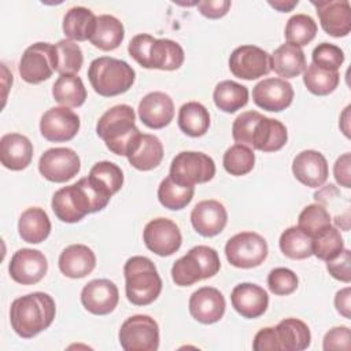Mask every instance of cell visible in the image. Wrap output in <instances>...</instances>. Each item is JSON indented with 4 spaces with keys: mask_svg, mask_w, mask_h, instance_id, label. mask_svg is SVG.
I'll list each match as a JSON object with an SVG mask.
<instances>
[{
    "mask_svg": "<svg viewBox=\"0 0 351 351\" xmlns=\"http://www.w3.org/2000/svg\"><path fill=\"white\" fill-rule=\"evenodd\" d=\"M110 199L111 196L95 186L88 177H84L75 184L58 189L52 196L51 206L60 221L74 223L90 213L103 210Z\"/></svg>",
    "mask_w": 351,
    "mask_h": 351,
    "instance_id": "cell-1",
    "label": "cell"
},
{
    "mask_svg": "<svg viewBox=\"0 0 351 351\" xmlns=\"http://www.w3.org/2000/svg\"><path fill=\"white\" fill-rule=\"evenodd\" d=\"M56 313L55 300L45 292H33L15 299L10 308V322L22 339H32L47 329Z\"/></svg>",
    "mask_w": 351,
    "mask_h": 351,
    "instance_id": "cell-2",
    "label": "cell"
},
{
    "mask_svg": "<svg viewBox=\"0 0 351 351\" xmlns=\"http://www.w3.org/2000/svg\"><path fill=\"white\" fill-rule=\"evenodd\" d=\"M134 121V110L128 104H118L99 118L96 133L112 154L128 156L141 134Z\"/></svg>",
    "mask_w": 351,
    "mask_h": 351,
    "instance_id": "cell-3",
    "label": "cell"
},
{
    "mask_svg": "<svg viewBox=\"0 0 351 351\" xmlns=\"http://www.w3.org/2000/svg\"><path fill=\"white\" fill-rule=\"evenodd\" d=\"M129 55L144 69L177 70L184 63V49L169 38H155L151 34H136L128 47Z\"/></svg>",
    "mask_w": 351,
    "mask_h": 351,
    "instance_id": "cell-4",
    "label": "cell"
},
{
    "mask_svg": "<svg viewBox=\"0 0 351 351\" xmlns=\"http://www.w3.org/2000/svg\"><path fill=\"white\" fill-rule=\"evenodd\" d=\"M125 292L132 304L147 306L159 296L162 291V278L147 256H132L123 266Z\"/></svg>",
    "mask_w": 351,
    "mask_h": 351,
    "instance_id": "cell-5",
    "label": "cell"
},
{
    "mask_svg": "<svg viewBox=\"0 0 351 351\" xmlns=\"http://www.w3.org/2000/svg\"><path fill=\"white\" fill-rule=\"evenodd\" d=\"M88 78L96 93L111 97L128 92L134 82L136 73L125 60L100 56L90 62Z\"/></svg>",
    "mask_w": 351,
    "mask_h": 351,
    "instance_id": "cell-6",
    "label": "cell"
},
{
    "mask_svg": "<svg viewBox=\"0 0 351 351\" xmlns=\"http://www.w3.org/2000/svg\"><path fill=\"white\" fill-rule=\"evenodd\" d=\"M221 269L218 252L208 245H196L177 259L171 267L176 285L189 287L200 280L215 276Z\"/></svg>",
    "mask_w": 351,
    "mask_h": 351,
    "instance_id": "cell-7",
    "label": "cell"
},
{
    "mask_svg": "<svg viewBox=\"0 0 351 351\" xmlns=\"http://www.w3.org/2000/svg\"><path fill=\"white\" fill-rule=\"evenodd\" d=\"M169 176L178 184L195 186L196 184L213 180L215 176V163L207 154L182 151L171 160Z\"/></svg>",
    "mask_w": 351,
    "mask_h": 351,
    "instance_id": "cell-8",
    "label": "cell"
},
{
    "mask_svg": "<svg viewBox=\"0 0 351 351\" xmlns=\"http://www.w3.org/2000/svg\"><path fill=\"white\" fill-rule=\"evenodd\" d=\"M118 337L125 351H156L159 347V326L149 315H132L121 325Z\"/></svg>",
    "mask_w": 351,
    "mask_h": 351,
    "instance_id": "cell-9",
    "label": "cell"
},
{
    "mask_svg": "<svg viewBox=\"0 0 351 351\" xmlns=\"http://www.w3.org/2000/svg\"><path fill=\"white\" fill-rule=\"evenodd\" d=\"M266 240L255 232H241L230 237L225 245L228 262L240 269L259 266L267 256Z\"/></svg>",
    "mask_w": 351,
    "mask_h": 351,
    "instance_id": "cell-10",
    "label": "cell"
},
{
    "mask_svg": "<svg viewBox=\"0 0 351 351\" xmlns=\"http://www.w3.org/2000/svg\"><path fill=\"white\" fill-rule=\"evenodd\" d=\"M56 67L55 44L36 43L27 47L19 60V74L27 84L48 80Z\"/></svg>",
    "mask_w": 351,
    "mask_h": 351,
    "instance_id": "cell-11",
    "label": "cell"
},
{
    "mask_svg": "<svg viewBox=\"0 0 351 351\" xmlns=\"http://www.w3.org/2000/svg\"><path fill=\"white\" fill-rule=\"evenodd\" d=\"M80 167V156L67 147L49 148L38 160L41 176L51 182H66L71 180L78 174Z\"/></svg>",
    "mask_w": 351,
    "mask_h": 351,
    "instance_id": "cell-12",
    "label": "cell"
},
{
    "mask_svg": "<svg viewBox=\"0 0 351 351\" xmlns=\"http://www.w3.org/2000/svg\"><path fill=\"white\" fill-rule=\"evenodd\" d=\"M145 247L159 256H170L177 252L182 243L180 228L167 218L151 219L143 232Z\"/></svg>",
    "mask_w": 351,
    "mask_h": 351,
    "instance_id": "cell-13",
    "label": "cell"
},
{
    "mask_svg": "<svg viewBox=\"0 0 351 351\" xmlns=\"http://www.w3.org/2000/svg\"><path fill=\"white\" fill-rule=\"evenodd\" d=\"M232 74L241 80H256L270 71V55L256 45H240L229 56Z\"/></svg>",
    "mask_w": 351,
    "mask_h": 351,
    "instance_id": "cell-14",
    "label": "cell"
},
{
    "mask_svg": "<svg viewBox=\"0 0 351 351\" xmlns=\"http://www.w3.org/2000/svg\"><path fill=\"white\" fill-rule=\"evenodd\" d=\"M80 130V117L69 107H52L40 119V132L48 141L71 140Z\"/></svg>",
    "mask_w": 351,
    "mask_h": 351,
    "instance_id": "cell-15",
    "label": "cell"
},
{
    "mask_svg": "<svg viewBox=\"0 0 351 351\" xmlns=\"http://www.w3.org/2000/svg\"><path fill=\"white\" fill-rule=\"evenodd\" d=\"M48 270V262L45 255L38 250L21 248L18 250L8 266L11 278L22 285L37 284L44 278Z\"/></svg>",
    "mask_w": 351,
    "mask_h": 351,
    "instance_id": "cell-16",
    "label": "cell"
},
{
    "mask_svg": "<svg viewBox=\"0 0 351 351\" xmlns=\"http://www.w3.org/2000/svg\"><path fill=\"white\" fill-rule=\"evenodd\" d=\"M252 100L262 110L280 112L291 106L293 88L282 78H265L254 86Z\"/></svg>",
    "mask_w": 351,
    "mask_h": 351,
    "instance_id": "cell-17",
    "label": "cell"
},
{
    "mask_svg": "<svg viewBox=\"0 0 351 351\" xmlns=\"http://www.w3.org/2000/svg\"><path fill=\"white\" fill-rule=\"evenodd\" d=\"M321 27L332 37H344L351 30V7L347 0H313Z\"/></svg>",
    "mask_w": 351,
    "mask_h": 351,
    "instance_id": "cell-18",
    "label": "cell"
},
{
    "mask_svg": "<svg viewBox=\"0 0 351 351\" xmlns=\"http://www.w3.org/2000/svg\"><path fill=\"white\" fill-rule=\"evenodd\" d=\"M119 302L117 285L107 278L89 281L81 291L82 306L95 315H106L114 311Z\"/></svg>",
    "mask_w": 351,
    "mask_h": 351,
    "instance_id": "cell-19",
    "label": "cell"
},
{
    "mask_svg": "<svg viewBox=\"0 0 351 351\" xmlns=\"http://www.w3.org/2000/svg\"><path fill=\"white\" fill-rule=\"evenodd\" d=\"M226 308L223 295L213 287H202L195 291L189 298V313L202 324L218 322Z\"/></svg>",
    "mask_w": 351,
    "mask_h": 351,
    "instance_id": "cell-20",
    "label": "cell"
},
{
    "mask_svg": "<svg viewBox=\"0 0 351 351\" xmlns=\"http://www.w3.org/2000/svg\"><path fill=\"white\" fill-rule=\"evenodd\" d=\"M292 173L295 178L306 186H321L328 176V162L325 156L314 149H304L299 152L292 162Z\"/></svg>",
    "mask_w": 351,
    "mask_h": 351,
    "instance_id": "cell-21",
    "label": "cell"
},
{
    "mask_svg": "<svg viewBox=\"0 0 351 351\" xmlns=\"http://www.w3.org/2000/svg\"><path fill=\"white\" fill-rule=\"evenodd\" d=\"M191 222L199 234L213 237L221 233L226 226L228 213L225 206L218 200H202L193 207L191 213Z\"/></svg>",
    "mask_w": 351,
    "mask_h": 351,
    "instance_id": "cell-22",
    "label": "cell"
},
{
    "mask_svg": "<svg viewBox=\"0 0 351 351\" xmlns=\"http://www.w3.org/2000/svg\"><path fill=\"white\" fill-rule=\"evenodd\" d=\"M138 117L149 129H162L173 121L174 103L165 92H149L138 103Z\"/></svg>",
    "mask_w": 351,
    "mask_h": 351,
    "instance_id": "cell-23",
    "label": "cell"
},
{
    "mask_svg": "<svg viewBox=\"0 0 351 351\" xmlns=\"http://www.w3.org/2000/svg\"><path fill=\"white\" fill-rule=\"evenodd\" d=\"M230 302L241 317L258 318L267 310L269 296L262 287L252 282H241L233 288Z\"/></svg>",
    "mask_w": 351,
    "mask_h": 351,
    "instance_id": "cell-24",
    "label": "cell"
},
{
    "mask_svg": "<svg viewBox=\"0 0 351 351\" xmlns=\"http://www.w3.org/2000/svg\"><path fill=\"white\" fill-rule=\"evenodd\" d=\"M33 158V144L19 133H7L0 138V160L10 170L26 169Z\"/></svg>",
    "mask_w": 351,
    "mask_h": 351,
    "instance_id": "cell-25",
    "label": "cell"
},
{
    "mask_svg": "<svg viewBox=\"0 0 351 351\" xmlns=\"http://www.w3.org/2000/svg\"><path fill=\"white\" fill-rule=\"evenodd\" d=\"M287 140L288 132L285 125L278 119L262 115L254 126L250 147L263 152H274L281 149Z\"/></svg>",
    "mask_w": 351,
    "mask_h": 351,
    "instance_id": "cell-26",
    "label": "cell"
},
{
    "mask_svg": "<svg viewBox=\"0 0 351 351\" xmlns=\"http://www.w3.org/2000/svg\"><path fill=\"white\" fill-rule=\"evenodd\" d=\"M58 265L66 277L82 278L95 269L96 255L85 244H71L60 252Z\"/></svg>",
    "mask_w": 351,
    "mask_h": 351,
    "instance_id": "cell-27",
    "label": "cell"
},
{
    "mask_svg": "<svg viewBox=\"0 0 351 351\" xmlns=\"http://www.w3.org/2000/svg\"><path fill=\"white\" fill-rule=\"evenodd\" d=\"M126 158L134 169L148 171L160 165L163 159V145L156 136L141 133Z\"/></svg>",
    "mask_w": 351,
    "mask_h": 351,
    "instance_id": "cell-28",
    "label": "cell"
},
{
    "mask_svg": "<svg viewBox=\"0 0 351 351\" xmlns=\"http://www.w3.org/2000/svg\"><path fill=\"white\" fill-rule=\"evenodd\" d=\"M278 351H302L311 343L308 326L298 318H285L274 326Z\"/></svg>",
    "mask_w": 351,
    "mask_h": 351,
    "instance_id": "cell-29",
    "label": "cell"
},
{
    "mask_svg": "<svg viewBox=\"0 0 351 351\" xmlns=\"http://www.w3.org/2000/svg\"><path fill=\"white\" fill-rule=\"evenodd\" d=\"M306 69V56L300 47L292 44L280 45L270 55V70L285 78H295Z\"/></svg>",
    "mask_w": 351,
    "mask_h": 351,
    "instance_id": "cell-30",
    "label": "cell"
},
{
    "mask_svg": "<svg viewBox=\"0 0 351 351\" xmlns=\"http://www.w3.org/2000/svg\"><path fill=\"white\" fill-rule=\"evenodd\" d=\"M18 232L23 241L38 244L51 233V221L48 214L40 207L25 210L18 221Z\"/></svg>",
    "mask_w": 351,
    "mask_h": 351,
    "instance_id": "cell-31",
    "label": "cell"
},
{
    "mask_svg": "<svg viewBox=\"0 0 351 351\" xmlns=\"http://www.w3.org/2000/svg\"><path fill=\"white\" fill-rule=\"evenodd\" d=\"M96 15L86 7H71L63 18V33L69 40H89L96 27Z\"/></svg>",
    "mask_w": 351,
    "mask_h": 351,
    "instance_id": "cell-32",
    "label": "cell"
},
{
    "mask_svg": "<svg viewBox=\"0 0 351 351\" xmlns=\"http://www.w3.org/2000/svg\"><path fill=\"white\" fill-rule=\"evenodd\" d=\"M125 37L122 22L108 14L96 18V27L89 41L101 51H112L118 48Z\"/></svg>",
    "mask_w": 351,
    "mask_h": 351,
    "instance_id": "cell-33",
    "label": "cell"
},
{
    "mask_svg": "<svg viewBox=\"0 0 351 351\" xmlns=\"http://www.w3.org/2000/svg\"><path fill=\"white\" fill-rule=\"evenodd\" d=\"M52 96L63 107H80L86 100V89L77 74H62L53 82Z\"/></svg>",
    "mask_w": 351,
    "mask_h": 351,
    "instance_id": "cell-34",
    "label": "cell"
},
{
    "mask_svg": "<svg viewBox=\"0 0 351 351\" xmlns=\"http://www.w3.org/2000/svg\"><path fill=\"white\" fill-rule=\"evenodd\" d=\"M178 126L191 137L206 134L210 128L208 110L199 101H188L182 104L178 111Z\"/></svg>",
    "mask_w": 351,
    "mask_h": 351,
    "instance_id": "cell-35",
    "label": "cell"
},
{
    "mask_svg": "<svg viewBox=\"0 0 351 351\" xmlns=\"http://www.w3.org/2000/svg\"><path fill=\"white\" fill-rule=\"evenodd\" d=\"M213 99L221 111L232 114L248 103V89L239 82L225 80L217 84Z\"/></svg>",
    "mask_w": 351,
    "mask_h": 351,
    "instance_id": "cell-36",
    "label": "cell"
},
{
    "mask_svg": "<svg viewBox=\"0 0 351 351\" xmlns=\"http://www.w3.org/2000/svg\"><path fill=\"white\" fill-rule=\"evenodd\" d=\"M88 178L101 192L108 196L115 195L123 184V173L121 167L110 160H101L93 165Z\"/></svg>",
    "mask_w": 351,
    "mask_h": 351,
    "instance_id": "cell-37",
    "label": "cell"
},
{
    "mask_svg": "<svg viewBox=\"0 0 351 351\" xmlns=\"http://www.w3.org/2000/svg\"><path fill=\"white\" fill-rule=\"evenodd\" d=\"M195 186L182 185L167 176L158 188V199L160 204L169 210H181L193 199Z\"/></svg>",
    "mask_w": 351,
    "mask_h": 351,
    "instance_id": "cell-38",
    "label": "cell"
},
{
    "mask_svg": "<svg viewBox=\"0 0 351 351\" xmlns=\"http://www.w3.org/2000/svg\"><path fill=\"white\" fill-rule=\"evenodd\" d=\"M303 82L313 95L326 96L337 88L340 82V74L339 71L325 70L315 66L314 63H310L304 69Z\"/></svg>",
    "mask_w": 351,
    "mask_h": 351,
    "instance_id": "cell-39",
    "label": "cell"
},
{
    "mask_svg": "<svg viewBox=\"0 0 351 351\" xmlns=\"http://www.w3.org/2000/svg\"><path fill=\"white\" fill-rule=\"evenodd\" d=\"M281 252L291 259H306L313 255L311 237L307 236L299 226L285 229L278 240Z\"/></svg>",
    "mask_w": 351,
    "mask_h": 351,
    "instance_id": "cell-40",
    "label": "cell"
},
{
    "mask_svg": "<svg viewBox=\"0 0 351 351\" xmlns=\"http://www.w3.org/2000/svg\"><path fill=\"white\" fill-rule=\"evenodd\" d=\"M56 67L55 71L62 74H77L84 63L81 47L69 38L60 40L55 44Z\"/></svg>",
    "mask_w": 351,
    "mask_h": 351,
    "instance_id": "cell-41",
    "label": "cell"
},
{
    "mask_svg": "<svg viewBox=\"0 0 351 351\" xmlns=\"http://www.w3.org/2000/svg\"><path fill=\"white\" fill-rule=\"evenodd\" d=\"M344 250V240L340 230L335 226H328L317 236L311 237V252L321 261H330Z\"/></svg>",
    "mask_w": 351,
    "mask_h": 351,
    "instance_id": "cell-42",
    "label": "cell"
},
{
    "mask_svg": "<svg viewBox=\"0 0 351 351\" xmlns=\"http://www.w3.org/2000/svg\"><path fill=\"white\" fill-rule=\"evenodd\" d=\"M317 29V23L310 15L296 14L288 19L284 34L288 44L303 47L314 40Z\"/></svg>",
    "mask_w": 351,
    "mask_h": 351,
    "instance_id": "cell-43",
    "label": "cell"
},
{
    "mask_svg": "<svg viewBox=\"0 0 351 351\" xmlns=\"http://www.w3.org/2000/svg\"><path fill=\"white\" fill-rule=\"evenodd\" d=\"M222 163L229 174L244 176L254 169L255 154L250 147L236 143L225 151Z\"/></svg>",
    "mask_w": 351,
    "mask_h": 351,
    "instance_id": "cell-44",
    "label": "cell"
},
{
    "mask_svg": "<svg viewBox=\"0 0 351 351\" xmlns=\"http://www.w3.org/2000/svg\"><path fill=\"white\" fill-rule=\"evenodd\" d=\"M330 214L328 210L319 204H308L306 206L298 218V226L310 237L317 236L319 232L330 226Z\"/></svg>",
    "mask_w": 351,
    "mask_h": 351,
    "instance_id": "cell-45",
    "label": "cell"
},
{
    "mask_svg": "<svg viewBox=\"0 0 351 351\" xmlns=\"http://www.w3.org/2000/svg\"><path fill=\"white\" fill-rule=\"evenodd\" d=\"M313 63L325 70L337 71L344 62V52L330 43H321L313 49Z\"/></svg>",
    "mask_w": 351,
    "mask_h": 351,
    "instance_id": "cell-46",
    "label": "cell"
},
{
    "mask_svg": "<svg viewBox=\"0 0 351 351\" xmlns=\"http://www.w3.org/2000/svg\"><path fill=\"white\" fill-rule=\"evenodd\" d=\"M298 276L288 267H276L267 276V285L270 292L278 296L291 295L298 288Z\"/></svg>",
    "mask_w": 351,
    "mask_h": 351,
    "instance_id": "cell-47",
    "label": "cell"
},
{
    "mask_svg": "<svg viewBox=\"0 0 351 351\" xmlns=\"http://www.w3.org/2000/svg\"><path fill=\"white\" fill-rule=\"evenodd\" d=\"M261 117H262V114L258 111H245V112H241L240 115H237V118L234 119V122L232 125L233 140L237 144L250 147L254 126L259 121Z\"/></svg>",
    "mask_w": 351,
    "mask_h": 351,
    "instance_id": "cell-48",
    "label": "cell"
},
{
    "mask_svg": "<svg viewBox=\"0 0 351 351\" xmlns=\"http://www.w3.org/2000/svg\"><path fill=\"white\" fill-rule=\"evenodd\" d=\"M350 265H351V252L350 250L344 248L336 258L326 262V269L333 278L343 282H350L351 281Z\"/></svg>",
    "mask_w": 351,
    "mask_h": 351,
    "instance_id": "cell-49",
    "label": "cell"
},
{
    "mask_svg": "<svg viewBox=\"0 0 351 351\" xmlns=\"http://www.w3.org/2000/svg\"><path fill=\"white\" fill-rule=\"evenodd\" d=\"M350 340L351 339H350V328L348 326H344V325L335 326L325 333L322 348L325 351H332V350L348 351L351 348Z\"/></svg>",
    "mask_w": 351,
    "mask_h": 351,
    "instance_id": "cell-50",
    "label": "cell"
},
{
    "mask_svg": "<svg viewBox=\"0 0 351 351\" xmlns=\"http://www.w3.org/2000/svg\"><path fill=\"white\" fill-rule=\"evenodd\" d=\"M202 15L210 19H218L228 14L232 3L229 0H204L196 3Z\"/></svg>",
    "mask_w": 351,
    "mask_h": 351,
    "instance_id": "cell-51",
    "label": "cell"
},
{
    "mask_svg": "<svg viewBox=\"0 0 351 351\" xmlns=\"http://www.w3.org/2000/svg\"><path fill=\"white\" fill-rule=\"evenodd\" d=\"M252 348L255 351H278L277 340L274 336V328H263L261 329L252 341Z\"/></svg>",
    "mask_w": 351,
    "mask_h": 351,
    "instance_id": "cell-52",
    "label": "cell"
},
{
    "mask_svg": "<svg viewBox=\"0 0 351 351\" xmlns=\"http://www.w3.org/2000/svg\"><path fill=\"white\" fill-rule=\"evenodd\" d=\"M350 165H351V156H350V152H346V154H343L341 156H339L336 159L335 166H333L335 178H336L337 184H340L344 188H350L351 186Z\"/></svg>",
    "mask_w": 351,
    "mask_h": 351,
    "instance_id": "cell-53",
    "label": "cell"
},
{
    "mask_svg": "<svg viewBox=\"0 0 351 351\" xmlns=\"http://www.w3.org/2000/svg\"><path fill=\"white\" fill-rule=\"evenodd\" d=\"M350 299H351V289L350 287H346L340 291H337L336 296H335V307L336 310L344 317V318H351V303H350Z\"/></svg>",
    "mask_w": 351,
    "mask_h": 351,
    "instance_id": "cell-54",
    "label": "cell"
},
{
    "mask_svg": "<svg viewBox=\"0 0 351 351\" xmlns=\"http://www.w3.org/2000/svg\"><path fill=\"white\" fill-rule=\"evenodd\" d=\"M269 4L276 8L280 12H288L291 11L295 5H298V0H277V1H269Z\"/></svg>",
    "mask_w": 351,
    "mask_h": 351,
    "instance_id": "cell-55",
    "label": "cell"
},
{
    "mask_svg": "<svg viewBox=\"0 0 351 351\" xmlns=\"http://www.w3.org/2000/svg\"><path fill=\"white\" fill-rule=\"evenodd\" d=\"M350 115V106H347L346 108H344V111H343V114H341V117H340V128H341V130H343V133L347 136V137H350V128H348V117Z\"/></svg>",
    "mask_w": 351,
    "mask_h": 351,
    "instance_id": "cell-56",
    "label": "cell"
}]
</instances>
